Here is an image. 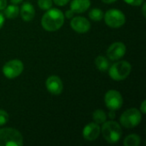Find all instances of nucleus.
I'll use <instances>...</instances> for the list:
<instances>
[{"label": "nucleus", "instance_id": "1", "mask_svg": "<svg viewBox=\"0 0 146 146\" xmlns=\"http://www.w3.org/2000/svg\"><path fill=\"white\" fill-rule=\"evenodd\" d=\"M64 23V15L57 9H50L42 16L41 25L47 32H55L59 30Z\"/></svg>", "mask_w": 146, "mask_h": 146}, {"label": "nucleus", "instance_id": "2", "mask_svg": "<svg viewBox=\"0 0 146 146\" xmlns=\"http://www.w3.org/2000/svg\"><path fill=\"white\" fill-rule=\"evenodd\" d=\"M101 133L104 139L110 144L117 143L122 135V130L119 123L114 121H109L103 123Z\"/></svg>", "mask_w": 146, "mask_h": 146}, {"label": "nucleus", "instance_id": "3", "mask_svg": "<svg viewBox=\"0 0 146 146\" xmlns=\"http://www.w3.org/2000/svg\"><path fill=\"white\" fill-rule=\"evenodd\" d=\"M23 137L21 133L15 128L0 129V146H21Z\"/></svg>", "mask_w": 146, "mask_h": 146}, {"label": "nucleus", "instance_id": "4", "mask_svg": "<svg viewBox=\"0 0 146 146\" xmlns=\"http://www.w3.org/2000/svg\"><path fill=\"white\" fill-rule=\"evenodd\" d=\"M132 70L131 64L127 61H120L114 63L109 69L110 78L116 81H121L128 77Z\"/></svg>", "mask_w": 146, "mask_h": 146}, {"label": "nucleus", "instance_id": "5", "mask_svg": "<svg viewBox=\"0 0 146 146\" xmlns=\"http://www.w3.org/2000/svg\"><path fill=\"white\" fill-rule=\"evenodd\" d=\"M142 120V115L138 109L132 108L125 112L121 115L120 122L121 126L126 128H133L137 127Z\"/></svg>", "mask_w": 146, "mask_h": 146}, {"label": "nucleus", "instance_id": "6", "mask_svg": "<svg viewBox=\"0 0 146 146\" xmlns=\"http://www.w3.org/2000/svg\"><path fill=\"white\" fill-rule=\"evenodd\" d=\"M104 18L105 23L112 28L121 27L126 22V16L123 12L116 9H109L105 15H104Z\"/></svg>", "mask_w": 146, "mask_h": 146}, {"label": "nucleus", "instance_id": "7", "mask_svg": "<svg viewBox=\"0 0 146 146\" xmlns=\"http://www.w3.org/2000/svg\"><path fill=\"white\" fill-rule=\"evenodd\" d=\"M24 65L20 60L14 59L7 62L3 67V74L8 79H15L23 72Z\"/></svg>", "mask_w": 146, "mask_h": 146}, {"label": "nucleus", "instance_id": "8", "mask_svg": "<svg viewBox=\"0 0 146 146\" xmlns=\"http://www.w3.org/2000/svg\"><path fill=\"white\" fill-rule=\"evenodd\" d=\"M104 102L110 110H117L121 108L123 104V98L118 91L110 90L104 96Z\"/></svg>", "mask_w": 146, "mask_h": 146}, {"label": "nucleus", "instance_id": "9", "mask_svg": "<svg viewBox=\"0 0 146 146\" xmlns=\"http://www.w3.org/2000/svg\"><path fill=\"white\" fill-rule=\"evenodd\" d=\"M127 51V47L122 42L113 43L107 50V56L112 61H116L124 56Z\"/></svg>", "mask_w": 146, "mask_h": 146}, {"label": "nucleus", "instance_id": "10", "mask_svg": "<svg viewBox=\"0 0 146 146\" xmlns=\"http://www.w3.org/2000/svg\"><path fill=\"white\" fill-rule=\"evenodd\" d=\"M72 29L79 33H86L91 28L90 21L83 16H75L73 17L70 22Z\"/></svg>", "mask_w": 146, "mask_h": 146}, {"label": "nucleus", "instance_id": "11", "mask_svg": "<svg viewBox=\"0 0 146 146\" xmlns=\"http://www.w3.org/2000/svg\"><path fill=\"white\" fill-rule=\"evenodd\" d=\"M48 92L53 95H59L63 90V84L62 80L56 75H51L48 77L45 82Z\"/></svg>", "mask_w": 146, "mask_h": 146}, {"label": "nucleus", "instance_id": "12", "mask_svg": "<svg viewBox=\"0 0 146 146\" xmlns=\"http://www.w3.org/2000/svg\"><path fill=\"white\" fill-rule=\"evenodd\" d=\"M100 133H101V129H100V127L98 126V124H97L95 122H91V123H88L83 128L82 135L86 140L94 141L98 138Z\"/></svg>", "mask_w": 146, "mask_h": 146}, {"label": "nucleus", "instance_id": "13", "mask_svg": "<svg viewBox=\"0 0 146 146\" xmlns=\"http://www.w3.org/2000/svg\"><path fill=\"white\" fill-rule=\"evenodd\" d=\"M20 14L21 16V19L25 21H30L33 19L35 15V9L32 3H24L21 9H20Z\"/></svg>", "mask_w": 146, "mask_h": 146}, {"label": "nucleus", "instance_id": "14", "mask_svg": "<svg viewBox=\"0 0 146 146\" xmlns=\"http://www.w3.org/2000/svg\"><path fill=\"white\" fill-rule=\"evenodd\" d=\"M91 6L90 0H73L70 4V9L74 13H84Z\"/></svg>", "mask_w": 146, "mask_h": 146}, {"label": "nucleus", "instance_id": "15", "mask_svg": "<svg viewBox=\"0 0 146 146\" xmlns=\"http://www.w3.org/2000/svg\"><path fill=\"white\" fill-rule=\"evenodd\" d=\"M95 65L97 68L101 72H105L110 68V62L108 59L104 56H98L95 60Z\"/></svg>", "mask_w": 146, "mask_h": 146}, {"label": "nucleus", "instance_id": "16", "mask_svg": "<svg viewBox=\"0 0 146 146\" xmlns=\"http://www.w3.org/2000/svg\"><path fill=\"white\" fill-rule=\"evenodd\" d=\"M4 10V15L9 19H14L18 16L20 14V8L16 4H12L6 6Z\"/></svg>", "mask_w": 146, "mask_h": 146}, {"label": "nucleus", "instance_id": "17", "mask_svg": "<svg viewBox=\"0 0 146 146\" xmlns=\"http://www.w3.org/2000/svg\"><path fill=\"white\" fill-rule=\"evenodd\" d=\"M141 143V138L137 134H130L127 136L123 141L125 146H139Z\"/></svg>", "mask_w": 146, "mask_h": 146}, {"label": "nucleus", "instance_id": "18", "mask_svg": "<svg viewBox=\"0 0 146 146\" xmlns=\"http://www.w3.org/2000/svg\"><path fill=\"white\" fill-rule=\"evenodd\" d=\"M92 118L95 123L97 124H103L107 120V115L103 110H97L92 114Z\"/></svg>", "mask_w": 146, "mask_h": 146}, {"label": "nucleus", "instance_id": "19", "mask_svg": "<svg viewBox=\"0 0 146 146\" xmlns=\"http://www.w3.org/2000/svg\"><path fill=\"white\" fill-rule=\"evenodd\" d=\"M104 12L100 9H98V8H94L91 9L89 12V17L94 21H101L104 18Z\"/></svg>", "mask_w": 146, "mask_h": 146}, {"label": "nucleus", "instance_id": "20", "mask_svg": "<svg viewBox=\"0 0 146 146\" xmlns=\"http://www.w3.org/2000/svg\"><path fill=\"white\" fill-rule=\"evenodd\" d=\"M38 7L43 10H48L52 6V0H38Z\"/></svg>", "mask_w": 146, "mask_h": 146}, {"label": "nucleus", "instance_id": "21", "mask_svg": "<svg viewBox=\"0 0 146 146\" xmlns=\"http://www.w3.org/2000/svg\"><path fill=\"white\" fill-rule=\"evenodd\" d=\"M9 121V115L8 113L3 110H0V127L5 125Z\"/></svg>", "mask_w": 146, "mask_h": 146}, {"label": "nucleus", "instance_id": "22", "mask_svg": "<svg viewBox=\"0 0 146 146\" xmlns=\"http://www.w3.org/2000/svg\"><path fill=\"white\" fill-rule=\"evenodd\" d=\"M123 1L132 6H139L144 3V0H123Z\"/></svg>", "mask_w": 146, "mask_h": 146}, {"label": "nucleus", "instance_id": "23", "mask_svg": "<svg viewBox=\"0 0 146 146\" xmlns=\"http://www.w3.org/2000/svg\"><path fill=\"white\" fill-rule=\"evenodd\" d=\"M69 1H70V0H53V2H54L56 5H58V6H64V5H66Z\"/></svg>", "mask_w": 146, "mask_h": 146}, {"label": "nucleus", "instance_id": "24", "mask_svg": "<svg viewBox=\"0 0 146 146\" xmlns=\"http://www.w3.org/2000/svg\"><path fill=\"white\" fill-rule=\"evenodd\" d=\"M140 112H142L143 114L146 113V101L144 100L141 104V107H140Z\"/></svg>", "mask_w": 146, "mask_h": 146}, {"label": "nucleus", "instance_id": "25", "mask_svg": "<svg viewBox=\"0 0 146 146\" xmlns=\"http://www.w3.org/2000/svg\"><path fill=\"white\" fill-rule=\"evenodd\" d=\"M7 6V0H0V10H3Z\"/></svg>", "mask_w": 146, "mask_h": 146}, {"label": "nucleus", "instance_id": "26", "mask_svg": "<svg viewBox=\"0 0 146 146\" xmlns=\"http://www.w3.org/2000/svg\"><path fill=\"white\" fill-rule=\"evenodd\" d=\"M74 12L71 10V9H69V10H68L67 12H66V14H65V15L67 16V18H68V19H70V18H73V16H74Z\"/></svg>", "mask_w": 146, "mask_h": 146}, {"label": "nucleus", "instance_id": "27", "mask_svg": "<svg viewBox=\"0 0 146 146\" xmlns=\"http://www.w3.org/2000/svg\"><path fill=\"white\" fill-rule=\"evenodd\" d=\"M3 23H4V16H3V14L0 12V29H1V27H3Z\"/></svg>", "mask_w": 146, "mask_h": 146}, {"label": "nucleus", "instance_id": "28", "mask_svg": "<svg viewBox=\"0 0 146 146\" xmlns=\"http://www.w3.org/2000/svg\"><path fill=\"white\" fill-rule=\"evenodd\" d=\"M109 115H110V119H115V110H110V112Z\"/></svg>", "mask_w": 146, "mask_h": 146}, {"label": "nucleus", "instance_id": "29", "mask_svg": "<svg viewBox=\"0 0 146 146\" xmlns=\"http://www.w3.org/2000/svg\"><path fill=\"white\" fill-rule=\"evenodd\" d=\"M104 3H108V4H110V3H113L114 2H115L116 0H102Z\"/></svg>", "mask_w": 146, "mask_h": 146}, {"label": "nucleus", "instance_id": "30", "mask_svg": "<svg viewBox=\"0 0 146 146\" xmlns=\"http://www.w3.org/2000/svg\"><path fill=\"white\" fill-rule=\"evenodd\" d=\"M10 1L13 4H17V3H20L22 2V0H10Z\"/></svg>", "mask_w": 146, "mask_h": 146}, {"label": "nucleus", "instance_id": "31", "mask_svg": "<svg viewBox=\"0 0 146 146\" xmlns=\"http://www.w3.org/2000/svg\"><path fill=\"white\" fill-rule=\"evenodd\" d=\"M145 7H146L145 3H143V8H142V11H143V15H144V16H145V15H146Z\"/></svg>", "mask_w": 146, "mask_h": 146}]
</instances>
